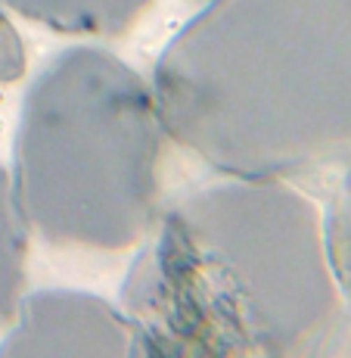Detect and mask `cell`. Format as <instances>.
I'll list each match as a JSON object with an SVG mask.
<instances>
[{
    "instance_id": "cell-1",
    "label": "cell",
    "mask_w": 351,
    "mask_h": 358,
    "mask_svg": "<svg viewBox=\"0 0 351 358\" xmlns=\"http://www.w3.org/2000/svg\"><path fill=\"white\" fill-rule=\"evenodd\" d=\"M143 240L119 306L130 355L305 358L339 334L323 215L280 178L184 190Z\"/></svg>"
},
{
    "instance_id": "cell-2",
    "label": "cell",
    "mask_w": 351,
    "mask_h": 358,
    "mask_svg": "<svg viewBox=\"0 0 351 358\" xmlns=\"http://www.w3.org/2000/svg\"><path fill=\"white\" fill-rule=\"evenodd\" d=\"M168 141L227 178L351 162V0H209L162 50Z\"/></svg>"
},
{
    "instance_id": "cell-3",
    "label": "cell",
    "mask_w": 351,
    "mask_h": 358,
    "mask_svg": "<svg viewBox=\"0 0 351 358\" xmlns=\"http://www.w3.org/2000/svg\"><path fill=\"white\" fill-rule=\"evenodd\" d=\"M165 131L153 85L103 47L59 50L31 78L13 147L29 231L59 250L125 252L159 215Z\"/></svg>"
},
{
    "instance_id": "cell-4",
    "label": "cell",
    "mask_w": 351,
    "mask_h": 358,
    "mask_svg": "<svg viewBox=\"0 0 351 358\" xmlns=\"http://www.w3.org/2000/svg\"><path fill=\"white\" fill-rule=\"evenodd\" d=\"M3 358H128L130 327L119 306L81 290H34L19 299Z\"/></svg>"
},
{
    "instance_id": "cell-5",
    "label": "cell",
    "mask_w": 351,
    "mask_h": 358,
    "mask_svg": "<svg viewBox=\"0 0 351 358\" xmlns=\"http://www.w3.org/2000/svg\"><path fill=\"white\" fill-rule=\"evenodd\" d=\"M153 0H6L22 19L59 34L119 38L130 31Z\"/></svg>"
},
{
    "instance_id": "cell-6",
    "label": "cell",
    "mask_w": 351,
    "mask_h": 358,
    "mask_svg": "<svg viewBox=\"0 0 351 358\" xmlns=\"http://www.w3.org/2000/svg\"><path fill=\"white\" fill-rule=\"evenodd\" d=\"M25 256H29V224L19 212L10 171L0 165V327L13 321L25 293Z\"/></svg>"
},
{
    "instance_id": "cell-7",
    "label": "cell",
    "mask_w": 351,
    "mask_h": 358,
    "mask_svg": "<svg viewBox=\"0 0 351 358\" xmlns=\"http://www.w3.org/2000/svg\"><path fill=\"white\" fill-rule=\"evenodd\" d=\"M323 237H327L336 284H339L345 302H351V162L345 165V175H342L327 218H323Z\"/></svg>"
},
{
    "instance_id": "cell-8",
    "label": "cell",
    "mask_w": 351,
    "mask_h": 358,
    "mask_svg": "<svg viewBox=\"0 0 351 358\" xmlns=\"http://www.w3.org/2000/svg\"><path fill=\"white\" fill-rule=\"evenodd\" d=\"M25 75V44L16 25L0 10V85H13Z\"/></svg>"
}]
</instances>
